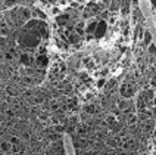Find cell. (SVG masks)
<instances>
[{"label": "cell", "mask_w": 156, "mask_h": 155, "mask_svg": "<svg viewBox=\"0 0 156 155\" xmlns=\"http://www.w3.org/2000/svg\"><path fill=\"white\" fill-rule=\"evenodd\" d=\"M106 22H108V24H109V25H113V24H115V22H116V19H115V17H111L109 18V19H108V21H106Z\"/></svg>", "instance_id": "484cf974"}, {"label": "cell", "mask_w": 156, "mask_h": 155, "mask_svg": "<svg viewBox=\"0 0 156 155\" xmlns=\"http://www.w3.org/2000/svg\"><path fill=\"white\" fill-rule=\"evenodd\" d=\"M52 13L55 15V17H61L62 15V10L59 6H52Z\"/></svg>", "instance_id": "ffe728a7"}, {"label": "cell", "mask_w": 156, "mask_h": 155, "mask_svg": "<svg viewBox=\"0 0 156 155\" xmlns=\"http://www.w3.org/2000/svg\"><path fill=\"white\" fill-rule=\"evenodd\" d=\"M97 112V106H96L94 103H88L87 102L86 105H84V114H90V115H93V114H96Z\"/></svg>", "instance_id": "7c38bea8"}, {"label": "cell", "mask_w": 156, "mask_h": 155, "mask_svg": "<svg viewBox=\"0 0 156 155\" xmlns=\"http://www.w3.org/2000/svg\"><path fill=\"white\" fill-rule=\"evenodd\" d=\"M78 80H80L81 83H84V84H88V83H90V72H88V71L78 72Z\"/></svg>", "instance_id": "8fae6325"}, {"label": "cell", "mask_w": 156, "mask_h": 155, "mask_svg": "<svg viewBox=\"0 0 156 155\" xmlns=\"http://www.w3.org/2000/svg\"><path fill=\"white\" fill-rule=\"evenodd\" d=\"M0 152H3V154L12 152V143L9 142L8 139H3V140L0 142Z\"/></svg>", "instance_id": "52a82bcc"}, {"label": "cell", "mask_w": 156, "mask_h": 155, "mask_svg": "<svg viewBox=\"0 0 156 155\" xmlns=\"http://www.w3.org/2000/svg\"><path fill=\"white\" fill-rule=\"evenodd\" d=\"M150 6L153 9H156V0H153V2H150Z\"/></svg>", "instance_id": "f1b7e54d"}, {"label": "cell", "mask_w": 156, "mask_h": 155, "mask_svg": "<svg viewBox=\"0 0 156 155\" xmlns=\"http://www.w3.org/2000/svg\"><path fill=\"white\" fill-rule=\"evenodd\" d=\"M0 124H2V120H0Z\"/></svg>", "instance_id": "d6a6232c"}, {"label": "cell", "mask_w": 156, "mask_h": 155, "mask_svg": "<svg viewBox=\"0 0 156 155\" xmlns=\"http://www.w3.org/2000/svg\"><path fill=\"white\" fill-rule=\"evenodd\" d=\"M3 62H6L5 61V52H0V64H3Z\"/></svg>", "instance_id": "4316f807"}, {"label": "cell", "mask_w": 156, "mask_h": 155, "mask_svg": "<svg viewBox=\"0 0 156 155\" xmlns=\"http://www.w3.org/2000/svg\"><path fill=\"white\" fill-rule=\"evenodd\" d=\"M19 64L25 68H31L35 65V56H33L31 53L28 52H22L21 56H19Z\"/></svg>", "instance_id": "7a4b0ae2"}, {"label": "cell", "mask_w": 156, "mask_h": 155, "mask_svg": "<svg viewBox=\"0 0 156 155\" xmlns=\"http://www.w3.org/2000/svg\"><path fill=\"white\" fill-rule=\"evenodd\" d=\"M143 33H144V30L140 25H137V28H136V39H143Z\"/></svg>", "instance_id": "d6986e66"}, {"label": "cell", "mask_w": 156, "mask_h": 155, "mask_svg": "<svg viewBox=\"0 0 156 155\" xmlns=\"http://www.w3.org/2000/svg\"><path fill=\"white\" fill-rule=\"evenodd\" d=\"M2 140H3V139H2V136H0V142H2Z\"/></svg>", "instance_id": "f546056e"}, {"label": "cell", "mask_w": 156, "mask_h": 155, "mask_svg": "<svg viewBox=\"0 0 156 155\" xmlns=\"http://www.w3.org/2000/svg\"><path fill=\"white\" fill-rule=\"evenodd\" d=\"M155 22H156V15H155Z\"/></svg>", "instance_id": "4dcf8cb0"}, {"label": "cell", "mask_w": 156, "mask_h": 155, "mask_svg": "<svg viewBox=\"0 0 156 155\" xmlns=\"http://www.w3.org/2000/svg\"><path fill=\"white\" fill-rule=\"evenodd\" d=\"M49 64H50V59L47 55H37L35 56V67L38 69H44Z\"/></svg>", "instance_id": "277c9868"}, {"label": "cell", "mask_w": 156, "mask_h": 155, "mask_svg": "<svg viewBox=\"0 0 156 155\" xmlns=\"http://www.w3.org/2000/svg\"><path fill=\"white\" fill-rule=\"evenodd\" d=\"M152 40H153L152 31H149V30H144V33H143V44H144V47H147L149 44H152Z\"/></svg>", "instance_id": "ba28073f"}, {"label": "cell", "mask_w": 156, "mask_h": 155, "mask_svg": "<svg viewBox=\"0 0 156 155\" xmlns=\"http://www.w3.org/2000/svg\"><path fill=\"white\" fill-rule=\"evenodd\" d=\"M9 34H10V31H9L8 27H0V37H2V39L8 37Z\"/></svg>", "instance_id": "ac0fdd59"}, {"label": "cell", "mask_w": 156, "mask_h": 155, "mask_svg": "<svg viewBox=\"0 0 156 155\" xmlns=\"http://www.w3.org/2000/svg\"><path fill=\"white\" fill-rule=\"evenodd\" d=\"M68 42L69 43H72V44H77L78 42H80V39H81V35H78L77 33H71V34H68Z\"/></svg>", "instance_id": "9a60e30c"}, {"label": "cell", "mask_w": 156, "mask_h": 155, "mask_svg": "<svg viewBox=\"0 0 156 155\" xmlns=\"http://www.w3.org/2000/svg\"><path fill=\"white\" fill-rule=\"evenodd\" d=\"M83 64L86 65L87 69H93L96 67V62H94V59H93V58H84Z\"/></svg>", "instance_id": "5bb4252c"}, {"label": "cell", "mask_w": 156, "mask_h": 155, "mask_svg": "<svg viewBox=\"0 0 156 155\" xmlns=\"http://www.w3.org/2000/svg\"><path fill=\"white\" fill-rule=\"evenodd\" d=\"M97 19H90V21H87V24H86V34L87 35H90V34H94V31H96V27H97Z\"/></svg>", "instance_id": "8992f818"}, {"label": "cell", "mask_w": 156, "mask_h": 155, "mask_svg": "<svg viewBox=\"0 0 156 155\" xmlns=\"http://www.w3.org/2000/svg\"><path fill=\"white\" fill-rule=\"evenodd\" d=\"M59 106H61L59 102H50V109H52V111H58Z\"/></svg>", "instance_id": "cb8c5ba5"}, {"label": "cell", "mask_w": 156, "mask_h": 155, "mask_svg": "<svg viewBox=\"0 0 156 155\" xmlns=\"http://www.w3.org/2000/svg\"><path fill=\"white\" fill-rule=\"evenodd\" d=\"M147 52L150 53V55H156V46L153 43L152 44H149L147 46Z\"/></svg>", "instance_id": "603a6c76"}, {"label": "cell", "mask_w": 156, "mask_h": 155, "mask_svg": "<svg viewBox=\"0 0 156 155\" xmlns=\"http://www.w3.org/2000/svg\"><path fill=\"white\" fill-rule=\"evenodd\" d=\"M119 9H121V3L119 2H109V6H108V10H109V13H116V12H119Z\"/></svg>", "instance_id": "30bf717a"}, {"label": "cell", "mask_w": 156, "mask_h": 155, "mask_svg": "<svg viewBox=\"0 0 156 155\" xmlns=\"http://www.w3.org/2000/svg\"><path fill=\"white\" fill-rule=\"evenodd\" d=\"M153 155H156V152H153Z\"/></svg>", "instance_id": "1f68e13d"}, {"label": "cell", "mask_w": 156, "mask_h": 155, "mask_svg": "<svg viewBox=\"0 0 156 155\" xmlns=\"http://www.w3.org/2000/svg\"><path fill=\"white\" fill-rule=\"evenodd\" d=\"M106 83H108V80H106V78H103V77H99L97 78V80H96V87H97V89H102V87H105L106 86Z\"/></svg>", "instance_id": "e0dca14e"}, {"label": "cell", "mask_w": 156, "mask_h": 155, "mask_svg": "<svg viewBox=\"0 0 156 155\" xmlns=\"http://www.w3.org/2000/svg\"><path fill=\"white\" fill-rule=\"evenodd\" d=\"M119 95L124 99H131L133 96L136 95V83L134 81H128V78L124 80L121 83V86H119Z\"/></svg>", "instance_id": "6da1fadb"}, {"label": "cell", "mask_w": 156, "mask_h": 155, "mask_svg": "<svg viewBox=\"0 0 156 155\" xmlns=\"http://www.w3.org/2000/svg\"><path fill=\"white\" fill-rule=\"evenodd\" d=\"M124 118H125V124L128 127H136L139 124V117H137L136 112H130V114L124 115Z\"/></svg>", "instance_id": "5b68a950"}, {"label": "cell", "mask_w": 156, "mask_h": 155, "mask_svg": "<svg viewBox=\"0 0 156 155\" xmlns=\"http://www.w3.org/2000/svg\"><path fill=\"white\" fill-rule=\"evenodd\" d=\"M106 30H108V22L103 21V19H100L97 22V27H96V31L93 35H94L96 39H103L105 34H106Z\"/></svg>", "instance_id": "3957f363"}, {"label": "cell", "mask_w": 156, "mask_h": 155, "mask_svg": "<svg viewBox=\"0 0 156 155\" xmlns=\"http://www.w3.org/2000/svg\"><path fill=\"white\" fill-rule=\"evenodd\" d=\"M108 74H109V68H108V67H103V68L100 69V74H99V76H100V77H103V78H106Z\"/></svg>", "instance_id": "7402d4cb"}, {"label": "cell", "mask_w": 156, "mask_h": 155, "mask_svg": "<svg viewBox=\"0 0 156 155\" xmlns=\"http://www.w3.org/2000/svg\"><path fill=\"white\" fill-rule=\"evenodd\" d=\"M150 106H156V96L152 99V102H150Z\"/></svg>", "instance_id": "83f0119b"}, {"label": "cell", "mask_w": 156, "mask_h": 155, "mask_svg": "<svg viewBox=\"0 0 156 155\" xmlns=\"http://www.w3.org/2000/svg\"><path fill=\"white\" fill-rule=\"evenodd\" d=\"M21 138H22V140H25V142H28V140H31V133H30V131H22Z\"/></svg>", "instance_id": "44dd1931"}, {"label": "cell", "mask_w": 156, "mask_h": 155, "mask_svg": "<svg viewBox=\"0 0 156 155\" xmlns=\"http://www.w3.org/2000/svg\"><path fill=\"white\" fill-rule=\"evenodd\" d=\"M22 83H24L25 86H34L35 78L34 77H30V76H25V77H22Z\"/></svg>", "instance_id": "2e32d148"}, {"label": "cell", "mask_w": 156, "mask_h": 155, "mask_svg": "<svg viewBox=\"0 0 156 155\" xmlns=\"http://www.w3.org/2000/svg\"><path fill=\"white\" fill-rule=\"evenodd\" d=\"M68 19H69V15L63 13V15H61V17H56V22H58V25H66Z\"/></svg>", "instance_id": "4fadbf2b"}, {"label": "cell", "mask_w": 156, "mask_h": 155, "mask_svg": "<svg viewBox=\"0 0 156 155\" xmlns=\"http://www.w3.org/2000/svg\"><path fill=\"white\" fill-rule=\"evenodd\" d=\"M109 17V10H103V12H100V18H103V21H106Z\"/></svg>", "instance_id": "d4e9b609"}, {"label": "cell", "mask_w": 156, "mask_h": 155, "mask_svg": "<svg viewBox=\"0 0 156 155\" xmlns=\"http://www.w3.org/2000/svg\"><path fill=\"white\" fill-rule=\"evenodd\" d=\"M131 106V103L128 99H124V98H121L119 101H118V109L119 111H128V108Z\"/></svg>", "instance_id": "9c48e42d"}]
</instances>
